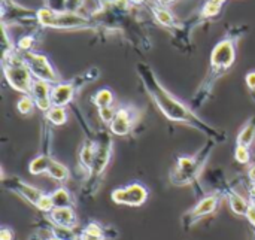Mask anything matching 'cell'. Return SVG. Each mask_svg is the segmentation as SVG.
I'll use <instances>...</instances> for the list:
<instances>
[{
    "mask_svg": "<svg viewBox=\"0 0 255 240\" xmlns=\"http://www.w3.org/2000/svg\"><path fill=\"white\" fill-rule=\"evenodd\" d=\"M137 75L143 84L146 94L151 97L152 103L158 108V111L172 122L184 124L187 127L194 128L196 131L206 136V139H214L217 143H223L227 140V133L221 128H217L208 124L203 118H200L191 106H187L184 102L176 99L157 78L151 66L146 63H139L136 66Z\"/></svg>",
    "mask_w": 255,
    "mask_h": 240,
    "instance_id": "cell-1",
    "label": "cell"
},
{
    "mask_svg": "<svg viewBox=\"0 0 255 240\" xmlns=\"http://www.w3.org/2000/svg\"><path fill=\"white\" fill-rule=\"evenodd\" d=\"M245 33L247 27L244 25L232 27L230 31L214 46L206 76L191 99V108L194 111H199L200 108L205 106V103L212 96L217 82L233 67L236 61V45Z\"/></svg>",
    "mask_w": 255,
    "mask_h": 240,
    "instance_id": "cell-2",
    "label": "cell"
},
{
    "mask_svg": "<svg viewBox=\"0 0 255 240\" xmlns=\"http://www.w3.org/2000/svg\"><path fill=\"white\" fill-rule=\"evenodd\" d=\"M217 146L214 139H206L205 145L194 155H179L169 172V181L175 187L196 185Z\"/></svg>",
    "mask_w": 255,
    "mask_h": 240,
    "instance_id": "cell-3",
    "label": "cell"
},
{
    "mask_svg": "<svg viewBox=\"0 0 255 240\" xmlns=\"http://www.w3.org/2000/svg\"><path fill=\"white\" fill-rule=\"evenodd\" d=\"M112 136L114 134L109 131V128H102L96 133V155H94L93 167H91L88 178L84 181V185H82V196L85 197H94L103 184L106 169L114 154Z\"/></svg>",
    "mask_w": 255,
    "mask_h": 240,
    "instance_id": "cell-4",
    "label": "cell"
},
{
    "mask_svg": "<svg viewBox=\"0 0 255 240\" xmlns=\"http://www.w3.org/2000/svg\"><path fill=\"white\" fill-rule=\"evenodd\" d=\"M37 22L42 27L57 30H97L99 22L93 18L72 12V10H55L52 7L37 9Z\"/></svg>",
    "mask_w": 255,
    "mask_h": 240,
    "instance_id": "cell-5",
    "label": "cell"
},
{
    "mask_svg": "<svg viewBox=\"0 0 255 240\" xmlns=\"http://www.w3.org/2000/svg\"><path fill=\"white\" fill-rule=\"evenodd\" d=\"M1 69L7 84L18 93L28 96L33 85V75L22 57L21 52L16 49L7 55H1Z\"/></svg>",
    "mask_w": 255,
    "mask_h": 240,
    "instance_id": "cell-6",
    "label": "cell"
},
{
    "mask_svg": "<svg viewBox=\"0 0 255 240\" xmlns=\"http://www.w3.org/2000/svg\"><path fill=\"white\" fill-rule=\"evenodd\" d=\"M223 194L220 191L217 193H212L203 199L199 200V203L191 208L190 211H187L182 217H181V226L184 230H191L197 223H200L203 218L215 214L223 202Z\"/></svg>",
    "mask_w": 255,
    "mask_h": 240,
    "instance_id": "cell-7",
    "label": "cell"
},
{
    "mask_svg": "<svg viewBox=\"0 0 255 240\" xmlns=\"http://www.w3.org/2000/svg\"><path fill=\"white\" fill-rule=\"evenodd\" d=\"M19 52V51H18ZM33 78L39 79V81H45L51 85H55L60 81V75L57 73V70L54 69V66L51 64V61L48 60V57H45L43 54H39L36 51H30V52H21Z\"/></svg>",
    "mask_w": 255,
    "mask_h": 240,
    "instance_id": "cell-8",
    "label": "cell"
},
{
    "mask_svg": "<svg viewBox=\"0 0 255 240\" xmlns=\"http://www.w3.org/2000/svg\"><path fill=\"white\" fill-rule=\"evenodd\" d=\"M149 197V190L140 182H131L124 187H118L111 193V199L115 205L139 208L146 203Z\"/></svg>",
    "mask_w": 255,
    "mask_h": 240,
    "instance_id": "cell-9",
    "label": "cell"
},
{
    "mask_svg": "<svg viewBox=\"0 0 255 240\" xmlns=\"http://www.w3.org/2000/svg\"><path fill=\"white\" fill-rule=\"evenodd\" d=\"M139 118H140V111H137L134 106H130V105L118 106L114 121L108 125L109 131L114 136H127L131 133Z\"/></svg>",
    "mask_w": 255,
    "mask_h": 240,
    "instance_id": "cell-10",
    "label": "cell"
},
{
    "mask_svg": "<svg viewBox=\"0 0 255 240\" xmlns=\"http://www.w3.org/2000/svg\"><path fill=\"white\" fill-rule=\"evenodd\" d=\"M1 182H3V187L7 191L16 194L18 197H21L22 200H25L27 203H30L34 208L39 203V200L42 199V196L45 194L40 188L25 182L24 179H21L18 176H4V175H1Z\"/></svg>",
    "mask_w": 255,
    "mask_h": 240,
    "instance_id": "cell-11",
    "label": "cell"
},
{
    "mask_svg": "<svg viewBox=\"0 0 255 240\" xmlns=\"http://www.w3.org/2000/svg\"><path fill=\"white\" fill-rule=\"evenodd\" d=\"M94 155H96V133L85 136L82 146L79 149V154H78V167L84 173V181L88 178L91 172Z\"/></svg>",
    "mask_w": 255,
    "mask_h": 240,
    "instance_id": "cell-12",
    "label": "cell"
},
{
    "mask_svg": "<svg viewBox=\"0 0 255 240\" xmlns=\"http://www.w3.org/2000/svg\"><path fill=\"white\" fill-rule=\"evenodd\" d=\"M51 90H52V85L45 82V81H39V79H34L33 81V85H31V91H30V97L34 100L36 103V108L40 111V112H46L52 108V100H51Z\"/></svg>",
    "mask_w": 255,
    "mask_h": 240,
    "instance_id": "cell-13",
    "label": "cell"
},
{
    "mask_svg": "<svg viewBox=\"0 0 255 240\" xmlns=\"http://www.w3.org/2000/svg\"><path fill=\"white\" fill-rule=\"evenodd\" d=\"M46 220L51 224L63 229L75 230L78 227V215L75 208H54L49 214H46Z\"/></svg>",
    "mask_w": 255,
    "mask_h": 240,
    "instance_id": "cell-14",
    "label": "cell"
},
{
    "mask_svg": "<svg viewBox=\"0 0 255 240\" xmlns=\"http://www.w3.org/2000/svg\"><path fill=\"white\" fill-rule=\"evenodd\" d=\"M76 93H78V90H76V87L73 85L72 81L58 82V84L52 85V90H51L52 106L66 108L67 105H70V103L73 102Z\"/></svg>",
    "mask_w": 255,
    "mask_h": 240,
    "instance_id": "cell-15",
    "label": "cell"
},
{
    "mask_svg": "<svg viewBox=\"0 0 255 240\" xmlns=\"http://www.w3.org/2000/svg\"><path fill=\"white\" fill-rule=\"evenodd\" d=\"M220 193L227 197L229 206L232 209V212L238 217H247V212L251 208V200L244 197L242 194H239L236 190H233L232 187H224L223 190H220Z\"/></svg>",
    "mask_w": 255,
    "mask_h": 240,
    "instance_id": "cell-16",
    "label": "cell"
},
{
    "mask_svg": "<svg viewBox=\"0 0 255 240\" xmlns=\"http://www.w3.org/2000/svg\"><path fill=\"white\" fill-rule=\"evenodd\" d=\"M82 232L85 233H90V235H94V236H100L105 240H115L120 238V232L112 227V226H108V224H102L99 221H90L84 229Z\"/></svg>",
    "mask_w": 255,
    "mask_h": 240,
    "instance_id": "cell-17",
    "label": "cell"
},
{
    "mask_svg": "<svg viewBox=\"0 0 255 240\" xmlns=\"http://www.w3.org/2000/svg\"><path fill=\"white\" fill-rule=\"evenodd\" d=\"M255 143V114L244 124L236 137V145L251 148Z\"/></svg>",
    "mask_w": 255,
    "mask_h": 240,
    "instance_id": "cell-18",
    "label": "cell"
},
{
    "mask_svg": "<svg viewBox=\"0 0 255 240\" xmlns=\"http://www.w3.org/2000/svg\"><path fill=\"white\" fill-rule=\"evenodd\" d=\"M149 9L154 13L158 24H161L163 27H167V28H178V24H176V19H175L173 13L166 6H161V4L155 3V4H151Z\"/></svg>",
    "mask_w": 255,
    "mask_h": 240,
    "instance_id": "cell-19",
    "label": "cell"
},
{
    "mask_svg": "<svg viewBox=\"0 0 255 240\" xmlns=\"http://www.w3.org/2000/svg\"><path fill=\"white\" fill-rule=\"evenodd\" d=\"M54 202V208H75L76 200L73 194L66 187H58L52 193H49Z\"/></svg>",
    "mask_w": 255,
    "mask_h": 240,
    "instance_id": "cell-20",
    "label": "cell"
},
{
    "mask_svg": "<svg viewBox=\"0 0 255 240\" xmlns=\"http://www.w3.org/2000/svg\"><path fill=\"white\" fill-rule=\"evenodd\" d=\"M91 103L97 108V109H103V108H111L115 103V94L112 93V90L109 88H100L97 90L93 96H91Z\"/></svg>",
    "mask_w": 255,
    "mask_h": 240,
    "instance_id": "cell-21",
    "label": "cell"
},
{
    "mask_svg": "<svg viewBox=\"0 0 255 240\" xmlns=\"http://www.w3.org/2000/svg\"><path fill=\"white\" fill-rule=\"evenodd\" d=\"M45 121L52 124V125H64L69 121V114L66 108H60V106H52L49 111H46L43 114Z\"/></svg>",
    "mask_w": 255,
    "mask_h": 240,
    "instance_id": "cell-22",
    "label": "cell"
},
{
    "mask_svg": "<svg viewBox=\"0 0 255 240\" xmlns=\"http://www.w3.org/2000/svg\"><path fill=\"white\" fill-rule=\"evenodd\" d=\"M46 175L51 179H54V181H57L60 184H66V182L70 181V170H69V167H66L63 163H60L57 160L52 161V164H51V167H49Z\"/></svg>",
    "mask_w": 255,
    "mask_h": 240,
    "instance_id": "cell-23",
    "label": "cell"
},
{
    "mask_svg": "<svg viewBox=\"0 0 255 240\" xmlns=\"http://www.w3.org/2000/svg\"><path fill=\"white\" fill-rule=\"evenodd\" d=\"M99 76H100V70H99L97 67H90L87 72H84V73H81V75L75 76V78H73V79H70V81L73 82V85H75V87H76V90L79 91L84 85H87V84H91V82L97 81V79H99Z\"/></svg>",
    "mask_w": 255,
    "mask_h": 240,
    "instance_id": "cell-24",
    "label": "cell"
},
{
    "mask_svg": "<svg viewBox=\"0 0 255 240\" xmlns=\"http://www.w3.org/2000/svg\"><path fill=\"white\" fill-rule=\"evenodd\" d=\"M46 221H48V220H46ZM46 229L49 230L51 236H55V238H58L60 240H78V238H79V235H76L75 230L57 227V226L51 224L49 221H48V227H46Z\"/></svg>",
    "mask_w": 255,
    "mask_h": 240,
    "instance_id": "cell-25",
    "label": "cell"
},
{
    "mask_svg": "<svg viewBox=\"0 0 255 240\" xmlns=\"http://www.w3.org/2000/svg\"><path fill=\"white\" fill-rule=\"evenodd\" d=\"M34 108H36V103H34V100H33L30 96H22V97L18 100V103H16V111H18L21 115H24V117L31 115L33 111H34Z\"/></svg>",
    "mask_w": 255,
    "mask_h": 240,
    "instance_id": "cell-26",
    "label": "cell"
},
{
    "mask_svg": "<svg viewBox=\"0 0 255 240\" xmlns=\"http://www.w3.org/2000/svg\"><path fill=\"white\" fill-rule=\"evenodd\" d=\"M221 7H223V4L208 0V1L205 3L203 9H202V13H200V21H202V19L205 21V19H208V18L217 16V15L220 13Z\"/></svg>",
    "mask_w": 255,
    "mask_h": 240,
    "instance_id": "cell-27",
    "label": "cell"
},
{
    "mask_svg": "<svg viewBox=\"0 0 255 240\" xmlns=\"http://www.w3.org/2000/svg\"><path fill=\"white\" fill-rule=\"evenodd\" d=\"M235 160H236L239 164H250V163H251V148L236 145V149H235Z\"/></svg>",
    "mask_w": 255,
    "mask_h": 240,
    "instance_id": "cell-28",
    "label": "cell"
},
{
    "mask_svg": "<svg viewBox=\"0 0 255 240\" xmlns=\"http://www.w3.org/2000/svg\"><path fill=\"white\" fill-rule=\"evenodd\" d=\"M34 43H36V37L34 36H22L18 40V43H16V51H19V52H30V51H33Z\"/></svg>",
    "mask_w": 255,
    "mask_h": 240,
    "instance_id": "cell-29",
    "label": "cell"
},
{
    "mask_svg": "<svg viewBox=\"0 0 255 240\" xmlns=\"http://www.w3.org/2000/svg\"><path fill=\"white\" fill-rule=\"evenodd\" d=\"M36 209L37 211H40V212H43V214H49L52 209H54V202H52V197H51V194H43L42 196V199L39 200V203L36 205Z\"/></svg>",
    "mask_w": 255,
    "mask_h": 240,
    "instance_id": "cell-30",
    "label": "cell"
},
{
    "mask_svg": "<svg viewBox=\"0 0 255 240\" xmlns=\"http://www.w3.org/2000/svg\"><path fill=\"white\" fill-rule=\"evenodd\" d=\"M99 111V118L103 124L109 125L114 118H115V114H117V108L111 106V108H103V109H97Z\"/></svg>",
    "mask_w": 255,
    "mask_h": 240,
    "instance_id": "cell-31",
    "label": "cell"
},
{
    "mask_svg": "<svg viewBox=\"0 0 255 240\" xmlns=\"http://www.w3.org/2000/svg\"><path fill=\"white\" fill-rule=\"evenodd\" d=\"M245 84H247V87H248V90H250V94H251L253 100L255 102V70H251V72L247 73V76H245Z\"/></svg>",
    "mask_w": 255,
    "mask_h": 240,
    "instance_id": "cell-32",
    "label": "cell"
},
{
    "mask_svg": "<svg viewBox=\"0 0 255 240\" xmlns=\"http://www.w3.org/2000/svg\"><path fill=\"white\" fill-rule=\"evenodd\" d=\"M0 240H15V232L10 227L3 226L0 229Z\"/></svg>",
    "mask_w": 255,
    "mask_h": 240,
    "instance_id": "cell-33",
    "label": "cell"
},
{
    "mask_svg": "<svg viewBox=\"0 0 255 240\" xmlns=\"http://www.w3.org/2000/svg\"><path fill=\"white\" fill-rule=\"evenodd\" d=\"M245 218L248 220V223L255 229V206L253 203H251V208H250V211L247 212V217H245Z\"/></svg>",
    "mask_w": 255,
    "mask_h": 240,
    "instance_id": "cell-34",
    "label": "cell"
},
{
    "mask_svg": "<svg viewBox=\"0 0 255 240\" xmlns=\"http://www.w3.org/2000/svg\"><path fill=\"white\" fill-rule=\"evenodd\" d=\"M78 240H105V239H103V238H100V236H94V235H90V233L81 232Z\"/></svg>",
    "mask_w": 255,
    "mask_h": 240,
    "instance_id": "cell-35",
    "label": "cell"
},
{
    "mask_svg": "<svg viewBox=\"0 0 255 240\" xmlns=\"http://www.w3.org/2000/svg\"><path fill=\"white\" fill-rule=\"evenodd\" d=\"M248 181H251V182L255 184V163L250 167V170H248Z\"/></svg>",
    "mask_w": 255,
    "mask_h": 240,
    "instance_id": "cell-36",
    "label": "cell"
},
{
    "mask_svg": "<svg viewBox=\"0 0 255 240\" xmlns=\"http://www.w3.org/2000/svg\"><path fill=\"white\" fill-rule=\"evenodd\" d=\"M175 0H157V3L158 4H161V6H167V4H170V3H173Z\"/></svg>",
    "mask_w": 255,
    "mask_h": 240,
    "instance_id": "cell-37",
    "label": "cell"
},
{
    "mask_svg": "<svg viewBox=\"0 0 255 240\" xmlns=\"http://www.w3.org/2000/svg\"><path fill=\"white\" fill-rule=\"evenodd\" d=\"M145 0H130V3H133V4H140V3H143Z\"/></svg>",
    "mask_w": 255,
    "mask_h": 240,
    "instance_id": "cell-38",
    "label": "cell"
},
{
    "mask_svg": "<svg viewBox=\"0 0 255 240\" xmlns=\"http://www.w3.org/2000/svg\"><path fill=\"white\" fill-rule=\"evenodd\" d=\"M45 240H60L58 238H55V236H49V238H46Z\"/></svg>",
    "mask_w": 255,
    "mask_h": 240,
    "instance_id": "cell-39",
    "label": "cell"
},
{
    "mask_svg": "<svg viewBox=\"0 0 255 240\" xmlns=\"http://www.w3.org/2000/svg\"><path fill=\"white\" fill-rule=\"evenodd\" d=\"M251 203H253V205L255 206V197H254V199H251Z\"/></svg>",
    "mask_w": 255,
    "mask_h": 240,
    "instance_id": "cell-40",
    "label": "cell"
}]
</instances>
